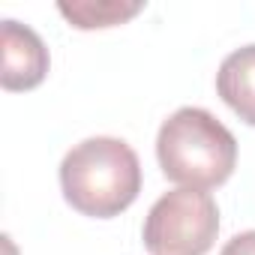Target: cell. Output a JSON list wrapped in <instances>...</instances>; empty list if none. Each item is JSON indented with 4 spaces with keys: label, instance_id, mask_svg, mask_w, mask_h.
<instances>
[{
    "label": "cell",
    "instance_id": "cell-1",
    "mask_svg": "<svg viewBox=\"0 0 255 255\" xmlns=\"http://www.w3.org/2000/svg\"><path fill=\"white\" fill-rule=\"evenodd\" d=\"M60 189L72 210L93 219H111L141 192L138 156L123 138H84L60 162Z\"/></svg>",
    "mask_w": 255,
    "mask_h": 255
},
{
    "label": "cell",
    "instance_id": "cell-2",
    "mask_svg": "<svg viewBox=\"0 0 255 255\" xmlns=\"http://www.w3.org/2000/svg\"><path fill=\"white\" fill-rule=\"evenodd\" d=\"M156 159L168 180L192 189H213L231 177L237 165V141L210 111L186 105L162 120Z\"/></svg>",
    "mask_w": 255,
    "mask_h": 255
},
{
    "label": "cell",
    "instance_id": "cell-3",
    "mask_svg": "<svg viewBox=\"0 0 255 255\" xmlns=\"http://www.w3.org/2000/svg\"><path fill=\"white\" fill-rule=\"evenodd\" d=\"M219 234V207L210 192L180 186L165 192L144 219L150 255H207Z\"/></svg>",
    "mask_w": 255,
    "mask_h": 255
},
{
    "label": "cell",
    "instance_id": "cell-4",
    "mask_svg": "<svg viewBox=\"0 0 255 255\" xmlns=\"http://www.w3.org/2000/svg\"><path fill=\"white\" fill-rule=\"evenodd\" d=\"M0 45H3V69L0 84L3 90H30L48 75V48L39 33L15 18L0 21Z\"/></svg>",
    "mask_w": 255,
    "mask_h": 255
},
{
    "label": "cell",
    "instance_id": "cell-5",
    "mask_svg": "<svg viewBox=\"0 0 255 255\" xmlns=\"http://www.w3.org/2000/svg\"><path fill=\"white\" fill-rule=\"evenodd\" d=\"M216 93L249 126H255V42L231 51L216 72Z\"/></svg>",
    "mask_w": 255,
    "mask_h": 255
},
{
    "label": "cell",
    "instance_id": "cell-6",
    "mask_svg": "<svg viewBox=\"0 0 255 255\" xmlns=\"http://www.w3.org/2000/svg\"><path fill=\"white\" fill-rule=\"evenodd\" d=\"M60 15L81 27V30H93V27H114V24H123L126 18H132L144 9L141 0H72V3H57Z\"/></svg>",
    "mask_w": 255,
    "mask_h": 255
},
{
    "label": "cell",
    "instance_id": "cell-7",
    "mask_svg": "<svg viewBox=\"0 0 255 255\" xmlns=\"http://www.w3.org/2000/svg\"><path fill=\"white\" fill-rule=\"evenodd\" d=\"M219 255H255V231H240L234 234Z\"/></svg>",
    "mask_w": 255,
    "mask_h": 255
}]
</instances>
